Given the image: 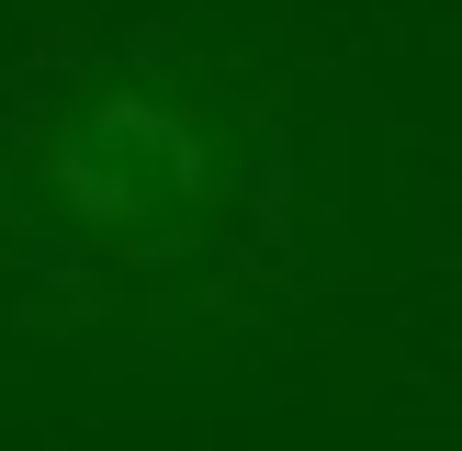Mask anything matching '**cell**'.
Instances as JSON below:
<instances>
[{
  "mask_svg": "<svg viewBox=\"0 0 462 451\" xmlns=\"http://www.w3.org/2000/svg\"><path fill=\"white\" fill-rule=\"evenodd\" d=\"M282 248L260 102L170 23H79L0 102V316L90 361H170Z\"/></svg>",
  "mask_w": 462,
  "mask_h": 451,
  "instance_id": "6da1fadb",
  "label": "cell"
}]
</instances>
